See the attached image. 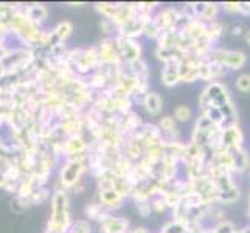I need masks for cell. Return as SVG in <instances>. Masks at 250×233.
Here are the masks:
<instances>
[{
	"instance_id": "12",
	"label": "cell",
	"mask_w": 250,
	"mask_h": 233,
	"mask_svg": "<svg viewBox=\"0 0 250 233\" xmlns=\"http://www.w3.org/2000/svg\"><path fill=\"white\" fill-rule=\"evenodd\" d=\"M239 5L241 2H227V3H224V10L230 14H236L239 13Z\"/></svg>"
},
{
	"instance_id": "2",
	"label": "cell",
	"mask_w": 250,
	"mask_h": 233,
	"mask_svg": "<svg viewBox=\"0 0 250 233\" xmlns=\"http://www.w3.org/2000/svg\"><path fill=\"white\" fill-rule=\"evenodd\" d=\"M117 42H118L117 47L120 56H122V61H126V64H134L142 59V48L135 41L120 36Z\"/></svg>"
},
{
	"instance_id": "14",
	"label": "cell",
	"mask_w": 250,
	"mask_h": 233,
	"mask_svg": "<svg viewBox=\"0 0 250 233\" xmlns=\"http://www.w3.org/2000/svg\"><path fill=\"white\" fill-rule=\"evenodd\" d=\"M131 233H149L146 229H135V230H132Z\"/></svg>"
},
{
	"instance_id": "5",
	"label": "cell",
	"mask_w": 250,
	"mask_h": 233,
	"mask_svg": "<svg viewBox=\"0 0 250 233\" xmlns=\"http://www.w3.org/2000/svg\"><path fill=\"white\" fill-rule=\"evenodd\" d=\"M159 129L162 131L163 137H172L177 134V122L174 117H162L159 122Z\"/></svg>"
},
{
	"instance_id": "3",
	"label": "cell",
	"mask_w": 250,
	"mask_h": 233,
	"mask_svg": "<svg viewBox=\"0 0 250 233\" xmlns=\"http://www.w3.org/2000/svg\"><path fill=\"white\" fill-rule=\"evenodd\" d=\"M142 106L148 115L157 117V115H160V112L163 109V101L157 92H148L142 101Z\"/></svg>"
},
{
	"instance_id": "15",
	"label": "cell",
	"mask_w": 250,
	"mask_h": 233,
	"mask_svg": "<svg viewBox=\"0 0 250 233\" xmlns=\"http://www.w3.org/2000/svg\"><path fill=\"white\" fill-rule=\"evenodd\" d=\"M246 42H247V45L250 47V30L246 33Z\"/></svg>"
},
{
	"instance_id": "1",
	"label": "cell",
	"mask_w": 250,
	"mask_h": 233,
	"mask_svg": "<svg viewBox=\"0 0 250 233\" xmlns=\"http://www.w3.org/2000/svg\"><path fill=\"white\" fill-rule=\"evenodd\" d=\"M210 59L221 63L230 70H239L246 64V55L238 50H213Z\"/></svg>"
},
{
	"instance_id": "11",
	"label": "cell",
	"mask_w": 250,
	"mask_h": 233,
	"mask_svg": "<svg viewBox=\"0 0 250 233\" xmlns=\"http://www.w3.org/2000/svg\"><path fill=\"white\" fill-rule=\"evenodd\" d=\"M137 210H139L140 213V216L146 218V216H149L152 209H151V199L149 201H142V202H137Z\"/></svg>"
},
{
	"instance_id": "6",
	"label": "cell",
	"mask_w": 250,
	"mask_h": 233,
	"mask_svg": "<svg viewBox=\"0 0 250 233\" xmlns=\"http://www.w3.org/2000/svg\"><path fill=\"white\" fill-rule=\"evenodd\" d=\"M222 33H224V25L219 21H214L207 25V41L210 42L216 41L222 36Z\"/></svg>"
},
{
	"instance_id": "8",
	"label": "cell",
	"mask_w": 250,
	"mask_h": 233,
	"mask_svg": "<svg viewBox=\"0 0 250 233\" xmlns=\"http://www.w3.org/2000/svg\"><path fill=\"white\" fill-rule=\"evenodd\" d=\"M218 5L216 3H205V8H204V11L201 14L202 17V22H214L216 21V16H218Z\"/></svg>"
},
{
	"instance_id": "13",
	"label": "cell",
	"mask_w": 250,
	"mask_h": 233,
	"mask_svg": "<svg viewBox=\"0 0 250 233\" xmlns=\"http://www.w3.org/2000/svg\"><path fill=\"white\" fill-rule=\"evenodd\" d=\"M243 30H244L243 25H236V27H233V31H231V34H233V36H241V34L244 33Z\"/></svg>"
},
{
	"instance_id": "4",
	"label": "cell",
	"mask_w": 250,
	"mask_h": 233,
	"mask_svg": "<svg viewBox=\"0 0 250 233\" xmlns=\"http://www.w3.org/2000/svg\"><path fill=\"white\" fill-rule=\"evenodd\" d=\"M162 83L167 87H172V85L180 83V59L165 64V68L162 72Z\"/></svg>"
},
{
	"instance_id": "7",
	"label": "cell",
	"mask_w": 250,
	"mask_h": 233,
	"mask_svg": "<svg viewBox=\"0 0 250 233\" xmlns=\"http://www.w3.org/2000/svg\"><path fill=\"white\" fill-rule=\"evenodd\" d=\"M174 118H176V122H180V123H187L191 120V109H189L187 105H179L176 109H174Z\"/></svg>"
},
{
	"instance_id": "9",
	"label": "cell",
	"mask_w": 250,
	"mask_h": 233,
	"mask_svg": "<svg viewBox=\"0 0 250 233\" xmlns=\"http://www.w3.org/2000/svg\"><path fill=\"white\" fill-rule=\"evenodd\" d=\"M236 89L243 93L250 92V75L249 73H243L236 78Z\"/></svg>"
},
{
	"instance_id": "10",
	"label": "cell",
	"mask_w": 250,
	"mask_h": 233,
	"mask_svg": "<svg viewBox=\"0 0 250 233\" xmlns=\"http://www.w3.org/2000/svg\"><path fill=\"white\" fill-rule=\"evenodd\" d=\"M151 209H152V212H156V213L165 212L168 209L165 197H163V196H154L151 199Z\"/></svg>"
}]
</instances>
